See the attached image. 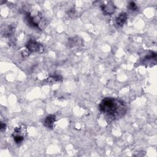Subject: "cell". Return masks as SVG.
Here are the masks:
<instances>
[{"label": "cell", "mask_w": 157, "mask_h": 157, "mask_svg": "<svg viewBox=\"0 0 157 157\" xmlns=\"http://www.w3.org/2000/svg\"><path fill=\"white\" fill-rule=\"evenodd\" d=\"M100 112L105 117L115 120L123 117L126 112V105L121 99L115 98H105L99 105Z\"/></svg>", "instance_id": "cell-1"}, {"label": "cell", "mask_w": 157, "mask_h": 157, "mask_svg": "<svg viewBox=\"0 0 157 157\" xmlns=\"http://www.w3.org/2000/svg\"><path fill=\"white\" fill-rule=\"evenodd\" d=\"M26 134L27 128L26 125L20 124L14 129L12 134V137L16 144H20L24 140Z\"/></svg>", "instance_id": "cell-2"}, {"label": "cell", "mask_w": 157, "mask_h": 157, "mask_svg": "<svg viewBox=\"0 0 157 157\" xmlns=\"http://www.w3.org/2000/svg\"><path fill=\"white\" fill-rule=\"evenodd\" d=\"M25 18L28 24L30 26L39 28V24L42 19V16L39 12H38L35 15H33L29 12H27L25 15Z\"/></svg>", "instance_id": "cell-3"}, {"label": "cell", "mask_w": 157, "mask_h": 157, "mask_svg": "<svg viewBox=\"0 0 157 157\" xmlns=\"http://www.w3.org/2000/svg\"><path fill=\"white\" fill-rule=\"evenodd\" d=\"M26 48L31 52L41 53L44 50L42 45L34 39H30L28 41L26 44Z\"/></svg>", "instance_id": "cell-4"}, {"label": "cell", "mask_w": 157, "mask_h": 157, "mask_svg": "<svg viewBox=\"0 0 157 157\" xmlns=\"http://www.w3.org/2000/svg\"><path fill=\"white\" fill-rule=\"evenodd\" d=\"M101 10L105 15H110L115 13L116 6L112 1H107L101 6Z\"/></svg>", "instance_id": "cell-5"}, {"label": "cell", "mask_w": 157, "mask_h": 157, "mask_svg": "<svg viewBox=\"0 0 157 157\" xmlns=\"http://www.w3.org/2000/svg\"><path fill=\"white\" fill-rule=\"evenodd\" d=\"M56 121V115H49L46 117L44 121V125L48 129H52L54 126V124Z\"/></svg>", "instance_id": "cell-6"}, {"label": "cell", "mask_w": 157, "mask_h": 157, "mask_svg": "<svg viewBox=\"0 0 157 157\" xmlns=\"http://www.w3.org/2000/svg\"><path fill=\"white\" fill-rule=\"evenodd\" d=\"M128 19V15L126 12H121L115 19V25L117 27H121L124 25Z\"/></svg>", "instance_id": "cell-7"}, {"label": "cell", "mask_w": 157, "mask_h": 157, "mask_svg": "<svg viewBox=\"0 0 157 157\" xmlns=\"http://www.w3.org/2000/svg\"><path fill=\"white\" fill-rule=\"evenodd\" d=\"M68 44L70 47L78 46L80 44H82V40L78 37H73L68 40Z\"/></svg>", "instance_id": "cell-8"}, {"label": "cell", "mask_w": 157, "mask_h": 157, "mask_svg": "<svg viewBox=\"0 0 157 157\" xmlns=\"http://www.w3.org/2000/svg\"><path fill=\"white\" fill-rule=\"evenodd\" d=\"M63 80V78L60 75H55V76H52V77H50L47 79V81L48 82H50V83H55L58 81H61Z\"/></svg>", "instance_id": "cell-9"}, {"label": "cell", "mask_w": 157, "mask_h": 157, "mask_svg": "<svg viewBox=\"0 0 157 157\" xmlns=\"http://www.w3.org/2000/svg\"><path fill=\"white\" fill-rule=\"evenodd\" d=\"M14 32V28L12 26H8L6 29H4V32L3 33V35L4 36H10Z\"/></svg>", "instance_id": "cell-10"}, {"label": "cell", "mask_w": 157, "mask_h": 157, "mask_svg": "<svg viewBox=\"0 0 157 157\" xmlns=\"http://www.w3.org/2000/svg\"><path fill=\"white\" fill-rule=\"evenodd\" d=\"M128 9H129L130 10L133 11V12H134V11H136V10H137V9H138V7H137V4H136L134 2H133V1H131V2H129L128 3Z\"/></svg>", "instance_id": "cell-11"}, {"label": "cell", "mask_w": 157, "mask_h": 157, "mask_svg": "<svg viewBox=\"0 0 157 157\" xmlns=\"http://www.w3.org/2000/svg\"><path fill=\"white\" fill-rule=\"evenodd\" d=\"M6 123H4V122H2V121H1V126H0L1 131H4V130L6 129Z\"/></svg>", "instance_id": "cell-12"}]
</instances>
